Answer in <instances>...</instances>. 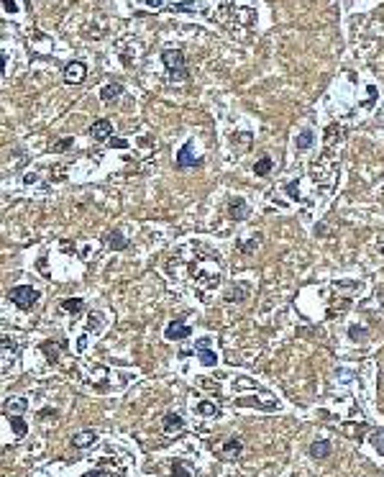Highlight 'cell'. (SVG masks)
<instances>
[{"label":"cell","instance_id":"cell-35","mask_svg":"<svg viewBox=\"0 0 384 477\" xmlns=\"http://www.w3.org/2000/svg\"><path fill=\"white\" fill-rule=\"evenodd\" d=\"M379 252H381V254H384V247H381V249H379Z\"/></svg>","mask_w":384,"mask_h":477},{"label":"cell","instance_id":"cell-14","mask_svg":"<svg viewBox=\"0 0 384 477\" xmlns=\"http://www.w3.org/2000/svg\"><path fill=\"white\" fill-rule=\"evenodd\" d=\"M105 244H108L113 252H123V249H128V238H126L121 231H110L108 238H105Z\"/></svg>","mask_w":384,"mask_h":477},{"label":"cell","instance_id":"cell-24","mask_svg":"<svg viewBox=\"0 0 384 477\" xmlns=\"http://www.w3.org/2000/svg\"><path fill=\"white\" fill-rule=\"evenodd\" d=\"M259 238H261V233H254L251 238H248V242H238V249H241L243 254H251V252L259 247Z\"/></svg>","mask_w":384,"mask_h":477},{"label":"cell","instance_id":"cell-11","mask_svg":"<svg viewBox=\"0 0 384 477\" xmlns=\"http://www.w3.org/2000/svg\"><path fill=\"white\" fill-rule=\"evenodd\" d=\"M98 444V433L93 428H85L80 433H75L72 436V446L75 449H90V446H95Z\"/></svg>","mask_w":384,"mask_h":477},{"label":"cell","instance_id":"cell-29","mask_svg":"<svg viewBox=\"0 0 384 477\" xmlns=\"http://www.w3.org/2000/svg\"><path fill=\"white\" fill-rule=\"evenodd\" d=\"M348 336H351V339H364V336H366V329L351 326V329H348Z\"/></svg>","mask_w":384,"mask_h":477},{"label":"cell","instance_id":"cell-22","mask_svg":"<svg viewBox=\"0 0 384 477\" xmlns=\"http://www.w3.org/2000/svg\"><path fill=\"white\" fill-rule=\"evenodd\" d=\"M72 144H75V136H64V139H59V141L52 144V151H54V154H62V151L72 149Z\"/></svg>","mask_w":384,"mask_h":477},{"label":"cell","instance_id":"cell-3","mask_svg":"<svg viewBox=\"0 0 384 477\" xmlns=\"http://www.w3.org/2000/svg\"><path fill=\"white\" fill-rule=\"evenodd\" d=\"M8 300L21 311H31L39 303V290H34L31 285H16L8 290Z\"/></svg>","mask_w":384,"mask_h":477},{"label":"cell","instance_id":"cell-8","mask_svg":"<svg viewBox=\"0 0 384 477\" xmlns=\"http://www.w3.org/2000/svg\"><path fill=\"white\" fill-rule=\"evenodd\" d=\"M162 431L167 433V436H179V433L185 431V418L179 413H167L162 418Z\"/></svg>","mask_w":384,"mask_h":477},{"label":"cell","instance_id":"cell-32","mask_svg":"<svg viewBox=\"0 0 384 477\" xmlns=\"http://www.w3.org/2000/svg\"><path fill=\"white\" fill-rule=\"evenodd\" d=\"M108 144H110V146H116V149H126V146H128V141H123V139H110Z\"/></svg>","mask_w":384,"mask_h":477},{"label":"cell","instance_id":"cell-31","mask_svg":"<svg viewBox=\"0 0 384 477\" xmlns=\"http://www.w3.org/2000/svg\"><path fill=\"white\" fill-rule=\"evenodd\" d=\"M236 139L241 141V146H243V149H246L248 144H251V134H236Z\"/></svg>","mask_w":384,"mask_h":477},{"label":"cell","instance_id":"cell-26","mask_svg":"<svg viewBox=\"0 0 384 477\" xmlns=\"http://www.w3.org/2000/svg\"><path fill=\"white\" fill-rule=\"evenodd\" d=\"M87 321H90V323H87L90 331H100V326H103V316H100V313H90Z\"/></svg>","mask_w":384,"mask_h":477},{"label":"cell","instance_id":"cell-18","mask_svg":"<svg viewBox=\"0 0 384 477\" xmlns=\"http://www.w3.org/2000/svg\"><path fill=\"white\" fill-rule=\"evenodd\" d=\"M312 144H315V134L310 131V128H305V131H300V136H297L295 146H297L300 151H305V149H310Z\"/></svg>","mask_w":384,"mask_h":477},{"label":"cell","instance_id":"cell-5","mask_svg":"<svg viewBox=\"0 0 384 477\" xmlns=\"http://www.w3.org/2000/svg\"><path fill=\"white\" fill-rule=\"evenodd\" d=\"M192 149H195V141L190 139V141H185V144H182V149L177 151V159H174V164H177L179 169H187V167L200 164V159L192 154Z\"/></svg>","mask_w":384,"mask_h":477},{"label":"cell","instance_id":"cell-16","mask_svg":"<svg viewBox=\"0 0 384 477\" xmlns=\"http://www.w3.org/2000/svg\"><path fill=\"white\" fill-rule=\"evenodd\" d=\"M16 354H18V341H13V339L3 336V362H6V364H8V362H13V359H16Z\"/></svg>","mask_w":384,"mask_h":477},{"label":"cell","instance_id":"cell-21","mask_svg":"<svg viewBox=\"0 0 384 477\" xmlns=\"http://www.w3.org/2000/svg\"><path fill=\"white\" fill-rule=\"evenodd\" d=\"M8 421H11V428H13V433L21 439V436H26V431H29V426H26V421L21 418V416H8Z\"/></svg>","mask_w":384,"mask_h":477},{"label":"cell","instance_id":"cell-6","mask_svg":"<svg viewBox=\"0 0 384 477\" xmlns=\"http://www.w3.org/2000/svg\"><path fill=\"white\" fill-rule=\"evenodd\" d=\"M195 349H197V359L205 364V367H215V364H218V357H215V352L210 349V339H208V336L197 339V341H195Z\"/></svg>","mask_w":384,"mask_h":477},{"label":"cell","instance_id":"cell-9","mask_svg":"<svg viewBox=\"0 0 384 477\" xmlns=\"http://www.w3.org/2000/svg\"><path fill=\"white\" fill-rule=\"evenodd\" d=\"M90 136H93L95 141H110L113 136V123L108 118H98L93 126H90Z\"/></svg>","mask_w":384,"mask_h":477},{"label":"cell","instance_id":"cell-4","mask_svg":"<svg viewBox=\"0 0 384 477\" xmlns=\"http://www.w3.org/2000/svg\"><path fill=\"white\" fill-rule=\"evenodd\" d=\"M62 77H64L67 85H80V82H85V77H87V64L80 62V59L70 62V64L62 70Z\"/></svg>","mask_w":384,"mask_h":477},{"label":"cell","instance_id":"cell-1","mask_svg":"<svg viewBox=\"0 0 384 477\" xmlns=\"http://www.w3.org/2000/svg\"><path fill=\"white\" fill-rule=\"evenodd\" d=\"M169 272L179 277V283H185L202 303H210V293L220 285L223 277V265L218 252H213L208 244L202 242H190L185 247H179L172 259L167 262Z\"/></svg>","mask_w":384,"mask_h":477},{"label":"cell","instance_id":"cell-20","mask_svg":"<svg viewBox=\"0 0 384 477\" xmlns=\"http://www.w3.org/2000/svg\"><path fill=\"white\" fill-rule=\"evenodd\" d=\"M26 408H29L26 398H8L6 400V410H11V413H24Z\"/></svg>","mask_w":384,"mask_h":477},{"label":"cell","instance_id":"cell-25","mask_svg":"<svg viewBox=\"0 0 384 477\" xmlns=\"http://www.w3.org/2000/svg\"><path fill=\"white\" fill-rule=\"evenodd\" d=\"M197 413L200 416H218V405L210 400H202V403H197Z\"/></svg>","mask_w":384,"mask_h":477},{"label":"cell","instance_id":"cell-12","mask_svg":"<svg viewBox=\"0 0 384 477\" xmlns=\"http://www.w3.org/2000/svg\"><path fill=\"white\" fill-rule=\"evenodd\" d=\"M228 215L233 221H246V215H248V205L243 198H231L228 200Z\"/></svg>","mask_w":384,"mask_h":477},{"label":"cell","instance_id":"cell-23","mask_svg":"<svg viewBox=\"0 0 384 477\" xmlns=\"http://www.w3.org/2000/svg\"><path fill=\"white\" fill-rule=\"evenodd\" d=\"M195 11H197V6L192 3V0H185V3L169 6V13H195Z\"/></svg>","mask_w":384,"mask_h":477},{"label":"cell","instance_id":"cell-10","mask_svg":"<svg viewBox=\"0 0 384 477\" xmlns=\"http://www.w3.org/2000/svg\"><path fill=\"white\" fill-rule=\"evenodd\" d=\"M241 451H243V444H241V439L233 436V439H225V444L220 446V457L228 462H236L241 457Z\"/></svg>","mask_w":384,"mask_h":477},{"label":"cell","instance_id":"cell-19","mask_svg":"<svg viewBox=\"0 0 384 477\" xmlns=\"http://www.w3.org/2000/svg\"><path fill=\"white\" fill-rule=\"evenodd\" d=\"M310 454L315 459H325L328 454H330V444L328 441H315L312 446H310Z\"/></svg>","mask_w":384,"mask_h":477},{"label":"cell","instance_id":"cell-15","mask_svg":"<svg viewBox=\"0 0 384 477\" xmlns=\"http://www.w3.org/2000/svg\"><path fill=\"white\" fill-rule=\"evenodd\" d=\"M59 308H62L64 313H72V316H75V313H80V311L85 308V300H82V298H64Z\"/></svg>","mask_w":384,"mask_h":477},{"label":"cell","instance_id":"cell-27","mask_svg":"<svg viewBox=\"0 0 384 477\" xmlns=\"http://www.w3.org/2000/svg\"><path fill=\"white\" fill-rule=\"evenodd\" d=\"M284 190L292 195V200H297V198H300V180H292V182H287V185H284Z\"/></svg>","mask_w":384,"mask_h":477},{"label":"cell","instance_id":"cell-33","mask_svg":"<svg viewBox=\"0 0 384 477\" xmlns=\"http://www.w3.org/2000/svg\"><path fill=\"white\" fill-rule=\"evenodd\" d=\"M141 3H146L149 8H164V0H141Z\"/></svg>","mask_w":384,"mask_h":477},{"label":"cell","instance_id":"cell-34","mask_svg":"<svg viewBox=\"0 0 384 477\" xmlns=\"http://www.w3.org/2000/svg\"><path fill=\"white\" fill-rule=\"evenodd\" d=\"M85 477H116V474H110V472H87Z\"/></svg>","mask_w":384,"mask_h":477},{"label":"cell","instance_id":"cell-2","mask_svg":"<svg viewBox=\"0 0 384 477\" xmlns=\"http://www.w3.org/2000/svg\"><path fill=\"white\" fill-rule=\"evenodd\" d=\"M162 62L167 67V77L169 82H185L190 77V70H187V59L179 49H164L162 52Z\"/></svg>","mask_w":384,"mask_h":477},{"label":"cell","instance_id":"cell-13","mask_svg":"<svg viewBox=\"0 0 384 477\" xmlns=\"http://www.w3.org/2000/svg\"><path fill=\"white\" fill-rule=\"evenodd\" d=\"M121 95H123V85L121 82H110V85H105V88L100 90V100L103 103H116Z\"/></svg>","mask_w":384,"mask_h":477},{"label":"cell","instance_id":"cell-17","mask_svg":"<svg viewBox=\"0 0 384 477\" xmlns=\"http://www.w3.org/2000/svg\"><path fill=\"white\" fill-rule=\"evenodd\" d=\"M272 167H274L272 157H261V159L254 164V175H256V177H266L269 172H272Z\"/></svg>","mask_w":384,"mask_h":477},{"label":"cell","instance_id":"cell-7","mask_svg":"<svg viewBox=\"0 0 384 477\" xmlns=\"http://www.w3.org/2000/svg\"><path fill=\"white\" fill-rule=\"evenodd\" d=\"M190 336H192V329L187 326V323H182V321H172L169 326L164 329V339L167 341H185Z\"/></svg>","mask_w":384,"mask_h":477},{"label":"cell","instance_id":"cell-28","mask_svg":"<svg viewBox=\"0 0 384 477\" xmlns=\"http://www.w3.org/2000/svg\"><path fill=\"white\" fill-rule=\"evenodd\" d=\"M172 477H192V474L185 469L182 462H172Z\"/></svg>","mask_w":384,"mask_h":477},{"label":"cell","instance_id":"cell-30","mask_svg":"<svg viewBox=\"0 0 384 477\" xmlns=\"http://www.w3.org/2000/svg\"><path fill=\"white\" fill-rule=\"evenodd\" d=\"M3 11H6V13H18L16 0H3Z\"/></svg>","mask_w":384,"mask_h":477}]
</instances>
